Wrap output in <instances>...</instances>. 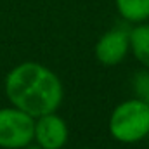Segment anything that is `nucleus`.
<instances>
[{
  "label": "nucleus",
  "instance_id": "obj_1",
  "mask_svg": "<svg viewBox=\"0 0 149 149\" xmlns=\"http://www.w3.org/2000/svg\"><path fill=\"white\" fill-rule=\"evenodd\" d=\"M3 90L12 106L33 118L57 111L64 95L59 76L35 61L14 66L3 80Z\"/></svg>",
  "mask_w": 149,
  "mask_h": 149
},
{
  "label": "nucleus",
  "instance_id": "obj_2",
  "mask_svg": "<svg viewBox=\"0 0 149 149\" xmlns=\"http://www.w3.org/2000/svg\"><path fill=\"white\" fill-rule=\"evenodd\" d=\"M109 134L123 144H134L148 137L149 102L139 97L120 102L109 116Z\"/></svg>",
  "mask_w": 149,
  "mask_h": 149
},
{
  "label": "nucleus",
  "instance_id": "obj_3",
  "mask_svg": "<svg viewBox=\"0 0 149 149\" xmlns=\"http://www.w3.org/2000/svg\"><path fill=\"white\" fill-rule=\"evenodd\" d=\"M35 139V118L26 111L0 108V149H23Z\"/></svg>",
  "mask_w": 149,
  "mask_h": 149
},
{
  "label": "nucleus",
  "instance_id": "obj_4",
  "mask_svg": "<svg viewBox=\"0 0 149 149\" xmlns=\"http://www.w3.org/2000/svg\"><path fill=\"white\" fill-rule=\"evenodd\" d=\"M95 57L104 66L120 64L130 52V30L123 26H114L108 30L95 43Z\"/></svg>",
  "mask_w": 149,
  "mask_h": 149
},
{
  "label": "nucleus",
  "instance_id": "obj_5",
  "mask_svg": "<svg viewBox=\"0 0 149 149\" xmlns=\"http://www.w3.org/2000/svg\"><path fill=\"white\" fill-rule=\"evenodd\" d=\"M70 130L64 118L57 113H47L35 118V139L43 149H63L68 142Z\"/></svg>",
  "mask_w": 149,
  "mask_h": 149
},
{
  "label": "nucleus",
  "instance_id": "obj_6",
  "mask_svg": "<svg viewBox=\"0 0 149 149\" xmlns=\"http://www.w3.org/2000/svg\"><path fill=\"white\" fill-rule=\"evenodd\" d=\"M130 50L135 59L149 70V24L146 21L130 28Z\"/></svg>",
  "mask_w": 149,
  "mask_h": 149
},
{
  "label": "nucleus",
  "instance_id": "obj_7",
  "mask_svg": "<svg viewBox=\"0 0 149 149\" xmlns=\"http://www.w3.org/2000/svg\"><path fill=\"white\" fill-rule=\"evenodd\" d=\"M118 14L128 23H144L149 19V0H114Z\"/></svg>",
  "mask_w": 149,
  "mask_h": 149
},
{
  "label": "nucleus",
  "instance_id": "obj_8",
  "mask_svg": "<svg viewBox=\"0 0 149 149\" xmlns=\"http://www.w3.org/2000/svg\"><path fill=\"white\" fill-rule=\"evenodd\" d=\"M23 149H43V148H42L40 144H37V142H35V144H33V142H30L28 146H24Z\"/></svg>",
  "mask_w": 149,
  "mask_h": 149
},
{
  "label": "nucleus",
  "instance_id": "obj_9",
  "mask_svg": "<svg viewBox=\"0 0 149 149\" xmlns=\"http://www.w3.org/2000/svg\"><path fill=\"white\" fill-rule=\"evenodd\" d=\"M83 149H95V148H83Z\"/></svg>",
  "mask_w": 149,
  "mask_h": 149
}]
</instances>
